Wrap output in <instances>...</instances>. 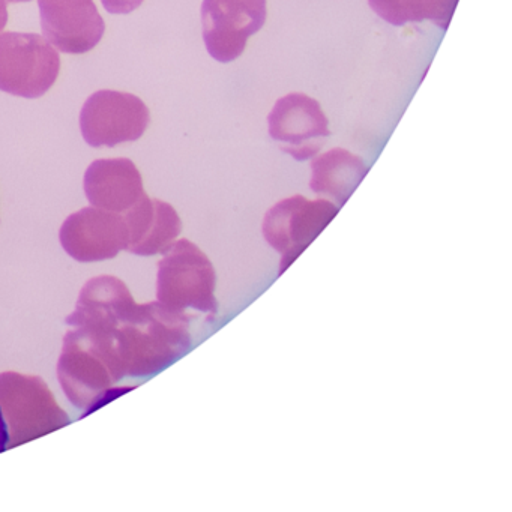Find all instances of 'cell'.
<instances>
[{"instance_id":"obj_16","label":"cell","mask_w":512,"mask_h":512,"mask_svg":"<svg viewBox=\"0 0 512 512\" xmlns=\"http://www.w3.org/2000/svg\"><path fill=\"white\" fill-rule=\"evenodd\" d=\"M110 14H130L143 4V0H101Z\"/></svg>"},{"instance_id":"obj_2","label":"cell","mask_w":512,"mask_h":512,"mask_svg":"<svg viewBox=\"0 0 512 512\" xmlns=\"http://www.w3.org/2000/svg\"><path fill=\"white\" fill-rule=\"evenodd\" d=\"M58 377L68 400L91 413L131 388H116L125 379L124 368L109 349L88 332L70 328L64 337Z\"/></svg>"},{"instance_id":"obj_15","label":"cell","mask_w":512,"mask_h":512,"mask_svg":"<svg viewBox=\"0 0 512 512\" xmlns=\"http://www.w3.org/2000/svg\"><path fill=\"white\" fill-rule=\"evenodd\" d=\"M371 10L392 26L428 20L448 29L458 0H368Z\"/></svg>"},{"instance_id":"obj_17","label":"cell","mask_w":512,"mask_h":512,"mask_svg":"<svg viewBox=\"0 0 512 512\" xmlns=\"http://www.w3.org/2000/svg\"><path fill=\"white\" fill-rule=\"evenodd\" d=\"M8 440H10V437H8L7 424H5L4 415H2V410H0V454L7 451Z\"/></svg>"},{"instance_id":"obj_12","label":"cell","mask_w":512,"mask_h":512,"mask_svg":"<svg viewBox=\"0 0 512 512\" xmlns=\"http://www.w3.org/2000/svg\"><path fill=\"white\" fill-rule=\"evenodd\" d=\"M127 226L128 253L157 256L166 253L182 233V220L176 209L163 200L142 197L122 214Z\"/></svg>"},{"instance_id":"obj_11","label":"cell","mask_w":512,"mask_h":512,"mask_svg":"<svg viewBox=\"0 0 512 512\" xmlns=\"http://www.w3.org/2000/svg\"><path fill=\"white\" fill-rule=\"evenodd\" d=\"M44 38L67 55H85L103 40L106 23L94 0H38Z\"/></svg>"},{"instance_id":"obj_7","label":"cell","mask_w":512,"mask_h":512,"mask_svg":"<svg viewBox=\"0 0 512 512\" xmlns=\"http://www.w3.org/2000/svg\"><path fill=\"white\" fill-rule=\"evenodd\" d=\"M149 124L148 106L127 92H95L80 112V131L92 148H115L122 143L136 142Z\"/></svg>"},{"instance_id":"obj_1","label":"cell","mask_w":512,"mask_h":512,"mask_svg":"<svg viewBox=\"0 0 512 512\" xmlns=\"http://www.w3.org/2000/svg\"><path fill=\"white\" fill-rule=\"evenodd\" d=\"M100 332L112 341L125 376L149 379L166 370L191 349L190 316L160 302L125 308L115 319L98 325L70 326Z\"/></svg>"},{"instance_id":"obj_8","label":"cell","mask_w":512,"mask_h":512,"mask_svg":"<svg viewBox=\"0 0 512 512\" xmlns=\"http://www.w3.org/2000/svg\"><path fill=\"white\" fill-rule=\"evenodd\" d=\"M266 0H203V41L209 55L230 64L244 53L248 40L265 26Z\"/></svg>"},{"instance_id":"obj_13","label":"cell","mask_w":512,"mask_h":512,"mask_svg":"<svg viewBox=\"0 0 512 512\" xmlns=\"http://www.w3.org/2000/svg\"><path fill=\"white\" fill-rule=\"evenodd\" d=\"M83 188L92 206L115 214H124L146 194L142 175L128 158L94 161L86 170Z\"/></svg>"},{"instance_id":"obj_3","label":"cell","mask_w":512,"mask_h":512,"mask_svg":"<svg viewBox=\"0 0 512 512\" xmlns=\"http://www.w3.org/2000/svg\"><path fill=\"white\" fill-rule=\"evenodd\" d=\"M217 272L211 259L188 239H178L158 263L157 301L170 310L215 316Z\"/></svg>"},{"instance_id":"obj_6","label":"cell","mask_w":512,"mask_h":512,"mask_svg":"<svg viewBox=\"0 0 512 512\" xmlns=\"http://www.w3.org/2000/svg\"><path fill=\"white\" fill-rule=\"evenodd\" d=\"M340 206L326 199L310 200L296 194L275 203L265 214L262 235L281 256L280 275L310 247L337 217Z\"/></svg>"},{"instance_id":"obj_18","label":"cell","mask_w":512,"mask_h":512,"mask_svg":"<svg viewBox=\"0 0 512 512\" xmlns=\"http://www.w3.org/2000/svg\"><path fill=\"white\" fill-rule=\"evenodd\" d=\"M8 23V2L0 0V32L4 31Z\"/></svg>"},{"instance_id":"obj_10","label":"cell","mask_w":512,"mask_h":512,"mask_svg":"<svg viewBox=\"0 0 512 512\" xmlns=\"http://www.w3.org/2000/svg\"><path fill=\"white\" fill-rule=\"evenodd\" d=\"M59 241L65 253L77 262H104L127 248V226L122 214L89 206L65 220Z\"/></svg>"},{"instance_id":"obj_14","label":"cell","mask_w":512,"mask_h":512,"mask_svg":"<svg viewBox=\"0 0 512 512\" xmlns=\"http://www.w3.org/2000/svg\"><path fill=\"white\" fill-rule=\"evenodd\" d=\"M367 173L368 167L361 157L346 149L335 148L314 158L310 188L313 193L331 197L338 206H343Z\"/></svg>"},{"instance_id":"obj_4","label":"cell","mask_w":512,"mask_h":512,"mask_svg":"<svg viewBox=\"0 0 512 512\" xmlns=\"http://www.w3.org/2000/svg\"><path fill=\"white\" fill-rule=\"evenodd\" d=\"M0 410L8 428V448L32 442L70 424V416L41 377L0 373Z\"/></svg>"},{"instance_id":"obj_5","label":"cell","mask_w":512,"mask_h":512,"mask_svg":"<svg viewBox=\"0 0 512 512\" xmlns=\"http://www.w3.org/2000/svg\"><path fill=\"white\" fill-rule=\"evenodd\" d=\"M61 71L58 50L37 34H0V91L14 97H43Z\"/></svg>"},{"instance_id":"obj_9","label":"cell","mask_w":512,"mask_h":512,"mask_svg":"<svg viewBox=\"0 0 512 512\" xmlns=\"http://www.w3.org/2000/svg\"><path fill=\"white\" fill-rule=\"evenodd\" d=\"M269 136L298 161L316 157L331 136L329 121L314 98L290 94L280 98L268 116Z\"/></svg>"},{"instance_id":"obj_19","label":"cell","mask_w":512,"mask_h":512,"mask_svg":"<svg viewBox=\"0 0 512 512\" xmlns=\"http://www.w3.org/2000/svg\"><path fill=\"white\" fill-rule=\"evenodd\" d=\"M8 4H22V2H31V0H7Z\"/></svg>"}]
</instances>
